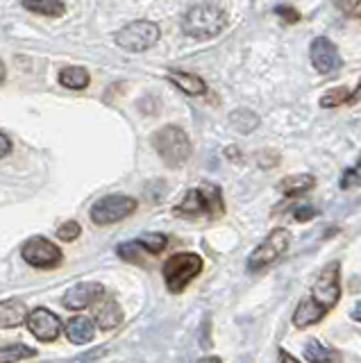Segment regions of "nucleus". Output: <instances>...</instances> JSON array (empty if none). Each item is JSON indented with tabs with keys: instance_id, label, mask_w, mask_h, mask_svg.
Returning a JSON list of instances; mask_svg holds the SVG:
<instances>
[{
	"instance_id": "obj_14",
	"label": "nucleus",
	"mask_w": 361,
	"mask_h": 363,
	"mask_svg": "<svg viewBox=\"0 0 361 363\" xmlns=\"http://www.w3.org/2000/svg\"><path fill=\"white\" fill-rule=\"evenodd\" d=\"M96 334V325L91 318L87 315H73L69 323H66V336H69L71 343L75 345H84L89 340H94Z\"/></svg>"
},
{
	"instance_id": "obj_37",
	"label": "nucleus",
	"mask_w": 361,
	"mask_h": 363,
	"mask_svg": "<svg viewBox=\"0 0 361 363\" xmlns=\"http://www.w3.org/2000/svg\"><path fill=\"white\" fill-rule=\"evenodd\" d=\"M3 79H5V66L0 62V84H3Z\"/></svg>"
},
{
	"instance_id": "obj_22",
	"label": "nucleus",
	"mask_w": 361,
	"mask_h": 363,
	"mask_svg": "<svg viewBox=\"0 0 361 363\" xmlns=\"http://www.w3.org/2000/svg\"><path fill=\"white\" fill-rule=\"evenodd\" d=\"M350 89L348 86H334V89H330L327 94H323V98H321V107H325V109H334V107H341V105H345V102H350Z\"/></svg>"
},
{
	"instance_id": "obj_12",
	"label": "nucleus",
	"mask_w": 361,
	"mask_h": 363,
	"mask_svg": "<svg viewBox=\"0 0 361 363\" xmlns=\"http://www.w3.org/2000/svg\"><path fill=\"white\" fill-rule=\"evenodd\" d=\"M103 286L100 284H75V286H71L69 291H66L64 295V306L71 311H82L87 309V306L96 304L100 298H103Z\"/></svg>"
},
{
	"instance_id": "obj_10",
	"label": "nucleus",
	"mask_w": 361,
	"mask_h": 363,
	"mask_svg": "<svg viewBox=\"0 0 361 363\" xmlns=\"http://www.w3.org/2000/svg\"><path fill=\"white\" fill-rule=\"evenodd\" d=\"M309 57H311V64L318 73L323 75H334L341 71L343 60L338 55V48L327 39V37H316L311 48H309Z\"/></svg>"
},
{
	"instance_id": "obj_7",
	"label": "nucleus",
	"mask_w": 361,
	"mask_h": 363,
	"mask_svg": "<svg viewBox=\"0 0 361 363\" xmlns=\"http://www.w3.org/2000/svg\"><path fill=\"white\" fill-rule=\"evenodd\" d=\"M137 207L139 202L130 196H107L91 207V220L96 225H114L137 211Z\"/></svg>"
},
{
	"instance_id": "obj_35",
	"label": "nucleus",
	"mask_w": 361,
	"mask_h": 363,
	"mask_svg": "<svg viewBox=\"0 0 361 363\" xmlns=\"http://www.w3.org/2000/svg\"><path fill=\"white\" fill-rule=\"evenodd\" d=\"M361 100V82H359V86L355 89V94L350 96V102H359Z\"/></svg>"
},
{
	"instance_id": "obj_3",
	"label": "nucleus",
	"mask_w": 361,
	"mask_h": 363,
	"mask_svg": "<svg viewBox=\"0 0 361 363\" xmlns=\"http://www.w3.org/2000/svg\"><path fill=\"white\" fill-rule=\"evenodd\" d=\"M152 145L168 166H182L191 157V139L177 125H164L152 134Z\"/></svg>"
},
{
	"instance_id": "obj_25",
	"label": "nucleus",
	"mask_w": 361,
	"mask_h": 363,
	"mask_svg": "<svg viewBox=\"0 0 361 363\" xmlns=\"http://www.w3.org/2000/svg\"><path fill=\"white\" fill-rule=\"evenodd\" d=\"M230 123L234 125L239 132H252L257 125H259V118L255 116L252 111H248V109H239V111H234L232 116H230Z\"/></svg>"
},
{
	"instance_id": "obj_15",
	"label": "nucleus",
	"mask_w": 361,
	"mask_h": 363,
	"mask_svg": "<svg viewBox=\"0 0 361 363\" xmlns=\"http://www.w3.org/2000/svg\"><path fill=\"white\" fill-rule=\"evenodd\" d=\"M325 315H327V311L323 309V306H318L311 298H302L296 313H293V325H296L298 329H304L309 325L321 323Z\"/></svg>"
},
{
	"instance_id": "obj_36",
	"label": "nucleus",
	"mask_w": 361,
	"mask_h": 363,
	"mask_svg": "<svg viewBox=\"0 0 361 363\" xmlns=\"http://www.w3.org/2000/svg\"><path fill=\"white\" fill-rule=\"evenodd\" d=\"M198 363H221V359L218 357H207V359H200Z\"/></svg>"
},
{
	"instance_id": "obj_32",
	"label": "nucleus",
	"mask_w": 361,
	"mask_h": 363,
	"mask_svg": "<svg viewBox=\"0 0 361 363\" xmlns=\"http://www.w3.org/2000/svg\"><path fill=\"white\" fill-rule=\"evenodd\" d=\"M338 7L348 9V11H355V16H361V3H341Z\"/></svg>"
},
{
	"instance_id": "obj_1",
	"label": "nucleus",
	"mask_w": 361,
	"mask_h": 363,
	"mask_svg": "<svg viewBox=\"0 0 361 363\" xmlns=\"http://www.w3.org/2000/svg\"><path fill=\"white\" fill-rule=\"evenodd\" d=\"M228 26V11L218 3H196L182 16V32L191 39H211Z\"/></svg>"
},
{
	"instance_id": "obj_33",
	"label": "nucleus",
	"mask_w": 361,
	"mask_h": 363,
	"mask_svg": "<svg viewBox=\"0 0 361 363\" xmlns=\"http://www.w3.org/2000/svg\"><path fill=\"white\" fill-rule=\"evenodd\" d=\"M279 363H300L296 357H291L287 350H279Z\"/></svg>"
},
{
	"instance_id": "obj_18",
	"label": "nucleus",
	"mask_w": 361,
	"mask_h": 363,
	"mask_svg": "<svg viewBox=\"0 0 361 363\" xmlns=\"http://www.w3.org/2000/svg\"><path fill=\"white\" fill-rule=\"evenodd\" d=\"M60 84L73 91H82L89 86V71L82 66H69L60 71Z\"/></svg>"
},
{
	"instance_id": "obj_4",
	"label": "nucleus",
	"mask_w": 361,
	"mask_h": 363,
	"mask_svg": "<svg viewBox=\"0 0 361 363\" xmlns=\"http://www.w3.org/2000/svg\"><path fill=\"white\" fill-rule=\"evenodd\" d=\"M202 270V259L194 252L173 255L164 264V279L171 293H182L189 281H194Z\"/></svg>"
},
{
	"instance_id": "obj_9",
	"label": "nucleus",
	"mask_w": 361,
	"mask_h": 363,
	"mask_svg": "<svg viewBox=\"0 0 361 363\" xmlns=\"http://www.w3.org/2000/svg\"><path fill=\"white\" fill-rule=\"evenodd\" d=\"M23 259L35 268H55L62 264V250L48 238L35 236L23 245Z\"/></svg>"
},
{
	"instance_id": "obj_21",
	"label": "nucleus",
	"mask_w": 361,
	"mask_h": 363,
	"mask_svg": "<svg viewBox=\"0 0 361 363\" xmlns=\"http://www.w3.org/2000/svg\"><path fill=\"white\" fill-rule=\"evenodd\" d=\"M37 352L23 345V343H12L7 347H0V363H16V361H23V359H30L35 357Z\"/></svg>"
},
{
	"instance_id": "obj_27",
	"label": "nucleus",
	"mask_w": 361,
	"mask_h": 363,
	"mask_svg": "<svg viewBox=\"0 0 361 363\" xmlns=\"http://www.w3.org/2000/svg\"><path fill=\"white\" fill-rule=\"evenodd\" d=\"M359 184H361V162L355 168L345 170L343 177H341V189H352V186H359Z\"/></svg>"
},
{
	"instance_id": "obj_17",
	"label": "nucleus",
	"mask_w": 361,
	"mask_h": 363,
	"mask_svg": "<svg viewBox=\"0 0 361 363\" xmlns=\"http://www.w3.org/2000/svg\"><path fill=\"white\" fill-rule=\"evenodd\" d=\"M304 359L309 363H338L341 361V352L334 347H327L321 340L311 338L309 343L304 345Z\"/></svg>"
},
{
	"instance_id": "obj_28",
	"label": "nucleus",
	"mask_w": 361,
	"mask_h": 363,
	"mask_svg": "<svg viewBox=\"0 0 361 363\" xmlns=\"http://www.w3.org/2000/svg\"><path fill=\"white\" fill-rule=\"evenodd\" d=\"M80 225H77L75 220H69L66 225H62L60 230H57V236L62 238V241H75L77 236H80Z\"/></svg>"
},
{
	"instance_id": "obj_29",
	"label": "nucleus",
	"mask_w": 361,
	"mask_h": 363,
	"mask_svg": "<svg viewBox=\"0 0 361 363\" xmlns=\"http://www.w3.org/2000/svg\"><path fill=\"white\" fill-rule=\"evenodd\" d=\"M275 11L282 16V21H284V23H298L300 21L298 9L291 7V5H275Z\"/></svg>"
},
{
	"instance_id": "obj_5",
	"label": "nucleus",
	"mask_w": 361,
	"mask_h": 363,
	"mask_svg": "<svg viewBox=\"0 0 361 363\" xmlns=\"http://www.w3.org/2000/svg\"><path fill=\"white\" fill-rule=\"evenodd\" d=\"M160 41V28L152 21H134L116 34V43L128 52H143Z\"/></svg>"
},
{
	"instance_id": "obj_30",
	"label": "nucleus",
	"mask_w": 361,
	"mask_h": 363,
	"mask_svg": "<svg viewBox=\"0 0 361 363\" xmlns=\"http://www.w3.org/2000/svg\"><path fill=\"white\" fill-rule=\"evenodd\" d=\"M316 216V209L313 207H298L296 211H293V218H296L298 223H307L311 220Z\"/></svg>"
},
{
	"instance_id": "obj_23",
	"label": "nucleus",
	"mask_w": 361,
	"mask_h": 363,
	"mask_svg": "<svg viewBox=\"0 0 361 363\" xmlns=\"http://www.w3.org/2000/svg\"><path fill=\"white\" fill-rule=\"evenodd\" d=\"M137 243H139L148 255H160L162 250L168 245V238H166V234H160V232H148V234H143Z\"/></svg>"
},
{
	"instance_id": "obj_16",
	"label": "nucleus",
	"mask_w": 361,
	"mask_h": 363,
	"mask_svg": "<svg viewBox=\"0 0 361 363\" xmlns=\"http://www.w3.org/2000/svg\"><path fill=\"white\" fill-rule=\"evenodd\" d=\"M168 79H171L177 89H182L187 96H202L207 91L205 79L187 71H171L168 73Z\"/></svg>"
},
{
	"instance_id": "obj_20",
	"label": "nucleus",
	"mask_w": 361,
	"mask_h": 363,
	"mask_svg": "<svg viewBox=\"0 0 361 363\" xmlns=\"http://www.w3.org/2000/svg\"><path fill=\"white\" fill-rule=\"evenodd\" d=\"M28 318V309L21 302H7L0 306V327H16Z\"/></svg>"
},
{
	"instance_id": "obj_31",
	"label": "nucleus",
	"mask_w": 361,
	"mask_h": 363,
	"mask_svg": "<svg viewBox=\"0 0 361 363\" xmlns=\"http://www.w3.org/2000/svg\"><path fill=\"white\" fill-rule=\"evenodd\" d=\"M9 150H12V141H9L5 134H0V159L7 157Z\"/></svg>"
},
{
	"instance_id": "obj_13",
	"label": "nucleus",
	"mask_w": 361,
	"mask_h": 363,
	"mask_svg": "<svg viewBox=\"0 0 361 363\" xmlns=\"http://www.w3.org/2000/svg\"><path fill=\"white\" fill-rule=\"evenodd\" d=\"M94 318H96V325L100 329H105V332H109V329H114L121 325L123 320V311H121V306L116 304V300H103L100 298L94 306Z\"/></svg>"
},
{
	"instance_id": "obj_8",
	"label": "nucleus",
	"mask_w": 361,
	"mask_h": 363,
	"mask_svg": "<svg viewBox=\"0 0 361 363\" xmlns=\"http://www.w3.org/2000/svg\"><path fill=\"white\" fill-rule=\"evenodd\" d=\"M338 268H341V266H338L336 261L327 266V268H323V272L318 275V279H316L311 295H309V298L318 306H323L325 311H330L332 306L338 302V298H341V286H338Z\"/></svg>"
},
{
	"instance_id": "obj_24",
	"label": "nucleus",
	"mask_w": 361,
	"mask_h": 363,
	"mask_svg": "<svg viewBox=\"0 0 361 363\" xmlns=\"http://www.w3.org/2000/svg\"><path fill=\"white\" fill-rule=\"evenodd\" d=\"M28 11H35L41 16H62L66 11V5L60 0H48V3H23Z\"/></svg>"
},
{
	"instance_id": "obj_2",
	"label": "nucleus",
	"mask_w": 361,
	"mask_h": 363,
	"mask_svg": "<svg viewBox=\"0 0 361 363\" xmlns=\"http://www.w3.org/2000/svg\"><path fill=\"white\" fill-rule=\"evenodd\" d=\"M177 216H184V218H194V216H211V218H218L225 211L221 189L213 184H202L194 191H189L184 200L173 209Z\"/></svg>"
},
{
	"instance_id": "obj_19",
	"label": "nucleus",
	"mask_w": 361,
	"mask_h": 363,
	"mask_svg": "<svg viewBox=\"0 0 361 363\" xmlns=\"http://www.w3.org/2000/svg\"><path fill=\"white\" fill-rule=\"evenodd\" d=\"M313 184H316V179L311 175H291L279 182V191L289 198H296V196H302V193H307Z\"/></svg>"
},
{
	"instance_id": "obj_26",
	"label": "nucleus",
	"mask_w": 361,
	"mask_h": 363,
	"mask_svg": "<svg viewBox=\"0 0 361 363\" xmlns=\"http://www.w3.org/2000/svg\"><path fill=\"white\" fill-rule=\"evenodd\" d=\"M143 252H145V250L137 241L118 245V257L126 259V261H134V264H137V261H143Z\"/></svg>"
},
{
	"instance_id": "obj_11",
	"label": "nucleus",
	"mask_w": 361,
	"mask_h": 363,
	"mask_svg": "<svg viewBox=\"0 0 361 363\" xmlns=\"http://www.w3.org/2000/svg\"><path fill=\"white\" fill-rule=\"evenodd\" d=\"M26 325L32 332V336L43 340V343H48V340H55L62 332V320L52 311L43 309V306H37V309H32L26 318Z\"/></svg>"
},
{
	"instance_id": "obj_6",
	"label": "nucleus",
	"mask_w": 361,
	"mask_h": 363,
	"mask_svg": "<svg viewBox=\"0 0 361 363\" xmlns=\"http://www.w3.org/2000/svg\"><path fill=\"white\" fill-rule=\"evenodd\" d=\"M289 243H291V236L287 230H273L255 247V252L248 257V270L257 272V270L268 268L270 264H275V261L287 252Z\"/></svg>"
},
{
	"instance_id": "obj_34",
	"label": "nucleus",
	"mask_w": 361,
	"mask_h": 363,
	"mask_svg": "<svg viewBox=\"0 0 361 363\" xmlns=\"http://www.w3.org/2000/svg\"><path fill=\"white\" fill-rule=\"evenodd\" d=\"M350 315H352V320L361 323V302H357V304L352 306V313H350Z\"/></svg>"
}]
</instances>
